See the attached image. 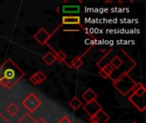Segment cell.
I'll return each mask as SVG.
<instances>
[{
	"mask_svg": "<svg viewBox=\"0 0 146 123\" xmlns=\"http://www.w3.org/2000/svg\"><path fill=\"white\" fill-rule=\"evenodd\" d=\"M24 75L25 73L10 58L0 65V85L7 90L13 89Z\"/></svg>",
	"mask_w": 146,
	"mask_h": 123,
	"instance_id": "1",
	"label": "cell"
},
{
	"mask_svg": "<svg viewBox=\"0 0 146 123\" xmlns=\"http://www.w3.org/2000/svg\"><path fill=\"white\" fill-rule=\"evenodd\" d=\"M133 68H130L128 70L123 72L119 77L115 79L112 82V86L122 96H127V94L131 92H133L139 84L137 83L129 74Z\"/></svg>",
	"mask_w": 146,
	"mask_h": 123,
	"instance_id": "2",
	"label": "cell"
},
{
	"mask_svg": "<svg viewBox=\"0 0 146 123\" xmlns=\"http://www.w3.org/2000/svg\"><path fill=\"white\" fill-rule=\"evenodd\" d=\"M146 89L145 86L142 83H139L138 87L133 92V93L130 95L128 98V100L140 111L144 112L146 109L145 99V95Z\"/></svg>",
	"mask_w": 146,
	"mask_h": 123,
	"instance_id": "3",
	"label": "cell"
},
{
	"mask_svg": "<svg viewBox=\"0 0 146 123\" xmlns=\"http://www.w3.org/2000/svg\"><path fill=\"white\" fill-rule=\"evenodd\" d=\"M21 104L27 110V113L33 114L41 106L42 102L34 92H31L21 102Z\"/></svg>",
	"mask_w": 146,
	"mask_h": 123,
	"instance_id": "4",
	"label": "cell"
},
{
	"mask_svg": "<svg viewBox=\"0 0 146 123\" xmlns=\"http://www.w3.org/2000/svg\"><path fill=\"white\" fill-rule=\"evenodd\" d=\"M62 25H59L51 33H48L44 28H40L34 35H33V39L40 45H46L49 42V40L51 39V37L56 33V31L62 27Z\"/></svg>",
	"mask_w": 146,
	"mask_h": 123,
	"instance_id": "5",
	"label": "cell"
},
{
	"mask_svg": "<svg viewBox=\"0 0 146 123\" xmlns=\"http://www.w3.org/2000/svg\"><path fill=\"white\" fill-rule=\"evenodd\" d=\"M83 110L90 116V117H92L95 116L98 112H99L101 110H103V108L97 100H94V101L88 102L86 104H84Z\"/></svg>",
	"mask_w": 146,
	"mask_h": 123,
	"instance_id": "6",
	"label": "cell"
},
{
	"mask_svg": "<svg viewBox=\"0 0 146 123\" xmlns=\"http://www.w3.org/2000/svg\"><path fill=\"white\" fill-rule=\"evenodd\" d=\"M89 121L91 123H107L110 121V116L101 110L95 116L90 117Z\"/></svg>",
	"mask_w": 146,
	"mask_h": 123,
	"instance_id": "7",
	"label": "cell"
},
{
	"mask_svg": "<svg viewBox=\"0 0 146 123\" xmlns=\"http://www.w3.org/2000/svg\"><path fill=\"white\" fill-rule=\"evenodd\" d=\"M62 25H81V19L79 15H64Z\"/></svg>",
	"mask_w": 146,
	"mask_h": 123,
	"instance_id": "8",
	"label": "cell"
},
{
	"mask_svg": "<svg viewBox=\"0 0 146 123\" xmlns=\"http://www.w3.org/2000/svg\"><path fill=\"white\" fill-rule=\"evenodd\" d=\"M46 74L44 73H43L42 71H38L37 73L33 74L30 78L29 80L35 86L40 85L42 84L45 80H46Z\"/></svg>",
	"mask_w": 146,
	"mask_h": 123,
	"instance_id": "9",
	"label": "cell"
},
{
	"mask_svg": "<svg viewBox=\"0 0 146 123\" xmlns=\"http://www.w3.org/2000/svg\"><path fill=\"white\" fill-rule=\"evenodd\" d=\"M50 49V51H51V52L54 54V56H55V57H56V61H57V62H63V63H65L68 68H69V64L68 63H67V62H66V60H67V57H68V56H67V54L65 53V52H63L62 51H56L49 44H47L46 45Z\"/></svg>",
	"mask_w": 146,
	"mask_h": 123,
	"instance_id": "10",
	"label": "cell"
},
{
	"mask_svg": "<svg viewBox=\"0 0 146 123\" xmlns=\"http://www.w3.org/2000/svg\"><path fill=\"white\" fill-rule=\"evenodd\" d=\"M97 98H98V94L91 88L87 89L83 94H82V98L86 102H92V101H94V100H97Z\"/></svg>",
	"mask_w": 146,
	"mask_h": 123,
	"instance_id": "11",
	"label": "cell"
},
{
	"mask_svg": "<svg viewBox=\"0 0 146 123\" xmlns=\"http://www.w3.org/2000/svg\"><path fill=\"white\" fill-rule=\"evenodd\" d=\"M6 111L9 113V115L12 117H15L19 112H20V108L17 106V104H15V103H10L8 107L6 108Z\"/></svg>",
	"mask_w": 146,
	"mask_h": 123,
	"instance_id": "12",
	"label": "cell"
},
{
	"mask_svg": "<svg viewBox=\"0 0 146 123\" xmlns=\"http://www.w3.org/2000/svg\"><path fill=\"white\" fill-rule=\"evenodd\" d=\"M83 64H84L83 57H82L81 56H78V57H74V58L71 61V63L69 64V68H73L78 69V68H80Z\"/></svg>",
	"mask_w": 146,
	"mask_h": 123,
	"instance_id": "13",
	"label": "cell"
},
{
	"mask_svg": "<svg viewBox=\"0 0 146 123\" xmlns=\"http://www.w3.org/2000/svg\"><path fill=\"white\" fill-rule=\"evenodd\" d=\"M68 106H69L72 110H78L80 107L83 106V104H82V102L80 101V99L79 98L74 97V98H73L69 101Z\"/></svg>",
	"mask_w": 146,
	"mask_h": 123,
	"instance_id": "14",
	"label": "cell"
},
{
	"mask_svg": "<svg viewBox=\"0 0 146 123\" xmlns=\"http://www.w3.org/2000/svg\"><path fill=\"white\" fill-rule=\"evenodd\" d=\"M109 63H110L115 69H117V68H120L123 65L124 61H123V59H121L119 56H115V57H114L110 60V62H109Z\"/></svg>",
	"mask_w": 146,
	"mask_h": 123,
	"instance_id": "15",
	"label": "cell"
},
{
	"mask_svg": "<svg viewBox=\"0 0 146 123\" xmlns=\"http://www.w3.org/2000/svg\"><path fill=\"white\" fill-rule=\"evenodd\" d=\"M62 13L64 14H74V13H79L80 12V6L79 5H72V6H62Z\"/></svg>",
	"mask_w": 146,
	"mask_h": 123,
	"instance_id": "16",
	"label": "cell"
},
{
	"mask_svg": "<svg viewBox=\"0 0 146 123\" xmlns=\"http://www.w3.org/2000/svg\"><path fill=\"white\" fill-rule=\"evenodd\" d=\"M15 123H37V120H35L31 114L26 113Z\"/></svg>",
	"mask_w": 146,
	"mask_h": 123,
	"instance_id": "17",
	"label": "cell"
},
{
	"mask_svg": "<svg viewBox=\"0 0 146 123\" xmlns=\"http://www.w3.org/2000/svg\"><path fill=\"white\" fill-rule=\"evenodd\" d=\"M42 59H43L44 62H45L49 66L52 65L55 62V61H56V57H55L54 54L51 51H49L45 55H44L43 57H42Z\"/></svg>",
	"mask_w": 146,
	"mask_h": 123,
	"instance_id": "18",
	"label": "cell"
},
{
	"mask_svg": "<svg viewBox=\"0 0 146 123\" xmlns=\"http://www.w3.org/2000/svg\"><path fill=\"white\" fill-rule=\"evenodd\" d=\"M100 69H101V70H102V71H103V72H104V73L108 76V77H109V78H111V74H112L115 72V68H113V67L109 63V62H108V63H106L104 66H103Z\"/></svg>",
	"mask_w": 146,
	"mask_h": 123,
	"instance_id": "19",
	"label": "cell"
},
{
	"mask_svg": "<svg viewBox=\"0 0 146 123\" xmlns=\"http://www.w3.org/2000/svg\"><path fill=\"white\" fill-rule=\"evenodd\" d=\"M57 123H73V122L67 116H62Z\"/></svg>",
	"mask_w": 146,
	"mask_h": 123,
	"instance_id": "20",
	"label": "cell"
},
{
	"mask_svg": "<svg viewBox=\"0 0 146 123\" xmlns=\"http://www.w3.org/2000/svg\"><path fill=\"white\" fill-rule=\"evenodd\" d=\"M0 123H11L0 112Z\"/></svg>",
	"mask_w": 146,
	"mask_h": 123,
	"instance_id": "21",
	"label": "cell"
},
{
	"mask_svg": "<svg viewBox=\"0 0 146 123\" xmlns=\"http://www.w3.org/2000/svg\"><path fill=\"white\" fill-rule=\"evenodd\" d=\"M37 123H48V122H47L45 119H44L43 117H39V118L37 120Z\"/></svg>",
	"mask_w": 146,
	"mask_h": 123,
	"instance_id": "22",
	"label": "cell"
},
{
	"mask_svg": "<svg viewBox=\"0 0 146 123\" xmlns=\"http://www.w3.org/2000/svg\"><path fill=\"white\" fill-rule=\"evenodd\" d=\"M99 74H100V75H101V76H102L104 79H109V77H108V76H107V75H106V74H104V73L102 71V70H101V69L99 70Z\"/></svg>",
	"mask_w": 146,
	"mask_h": 123,
	"instance_id": "23",
	"label": "cell"
},
{
	"mask_svg": "<svg viewBox=\"0 0 146 123\" xmlns=\"http://www.w3.org/2000/svg\"><path fill=\"white\" fill-rule=\"evenodd\" d=\"M131 123H138V122H135V121H133V122H132Z\"/></svg>",
	"mask_w": 146,
	"mask_h": 123,
	"instance_id": "24",
	"label": "cell"
}]
</instances>
